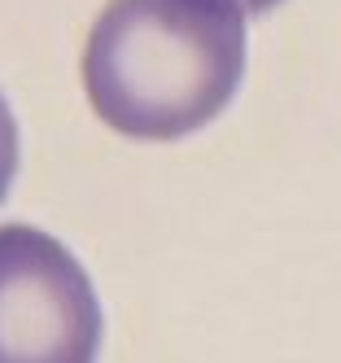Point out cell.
<instances>
[{
    "label": "cell",
    "instance_id": "obj_1",
    "mask_svg": "<svg viewBox=\"0 0 341 363\" xmlns=\"http://www.w3.org/2000/svg\"><path fill=\"white\" fill-rule=\"evenodd\" d=\"M245 74L241 0H110L84 44V92L131 140H179L215 118Z\"/></svg>",
    "mask_w": 341,
    "mask_h": 363
},
{
    "label": "cell",
    "instance_id": "obj_2",
    "mask_svg": "<svg viewBox=\"0 0 341 363\" xmlns=\"http://www.w3.org/2000/svg\"><path fill=\"white\" fill-rule=\"evenodd\" d=\"M101 333L79 258L40 228L0 223V363H96Z\"/></svg>",
    "mask_w": 341,
    "mask_h": 363
},
{
    "label": "cell",
    "instance_id": "obj_3",
    "mask_svg": "<svg viewBox=\"0 0 341 363\" xmlns=\"http://www.w3.org/2000/svg\"><path fill=\"white\" fill-rule=\"evenodd\" d=\"M13 171H18V123H13L9 101L0 96V201L13 184Z\"/></svg>",
    "mask_w": 341,
    "mask_h": 363
},
{
    "label": "cell",
    "instance_id": "obj_4",
    "mask_svg": "<svg viewBox=\"0 0 341 363\" xmlns=\"http://www.w3.org/2000/svg\"><path fill=\"white\" fill-rule=\"evenodd\" d=\"M241 5H245V13H267V9L280 5V0H241Z\"/></svg>",
    "mask_w": 341,
    "mask_h": 363
}]
</instances>
